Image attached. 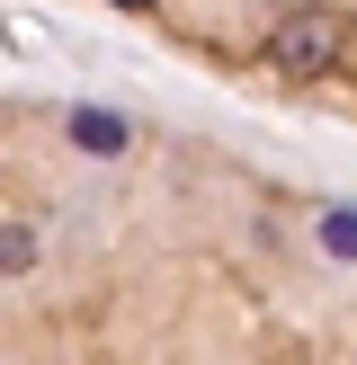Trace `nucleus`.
Masks as SVG:
<instances>
[{
  "mask_svg": "<svg viewBox=\"0 0 357 365\" xmlns=\"http://www.w3.org/2000/svg\"><path fill=\"white\" fill-rule=\"evenodd\" d=\"M321 259L357 267V205H321Z\"/></svg>",
  "mask_w": 357,
  "mask_h": 365,
  "instance_id": "3",
  "label": "nucleus"
},
{
  "mask_svg": "<svg viewBox=\"0 0 357 365\" xmlns=\"http://www.w3.org/2000/svg\"><path fill=\"white\" fill-rule=\"evenodd\" d=\"M339 53H348V18L321 9V0L286 9L277 36H268V71H286V81H321V71H339Z\"/></svg>",
  "mask_w": 357,
  "mask_h": 365,
  "instance_id": "1",
  "label": "nucleus"
},
{
  "mask_svg": "<svg viewBox=\"0 0 357 365\" xmlns=\"http://www.w3.org/2000/svg\"><path fill=\"white\" fill-rule=\"evenodd\" d=\"M27 259H36V232L27 223H0V277H18Z\"/></svg>",
  "mask_w": 357,
  "mask_h": 365,
  "instance_id": "4",
  "label": "nucleus"
},
{
  "mask_svg": "<svg viewBox=\"0 0 357 365\" xmlns=\"http://www.w3.org/2000/svg\"><path fill=\"white\" fill-rule=\"evenodd\" d=\"M63 125H71V143H81V152H99V160H107V152H125V143H134V125H125L116 107H71Z\"/></svg>",
  "mask_w": 357,
  "mask_h": 365,
  "instance_id": "2",
  "label": "nucleus"
},
{
  "mask_svg": "<svg viewBox=\"0 0 357 365\" xmlns=\"http://www.w3.org/2000/svg\"><path fill=\"white\" fill-rule=\"evenodd\" d=\"M116 9H161V0H116Z\"/></svg>",
  "mask_w": 357,
  "mask_h": 365,
  "instance_id": "5",
  "label": "nucleus"
}]
</instances>
